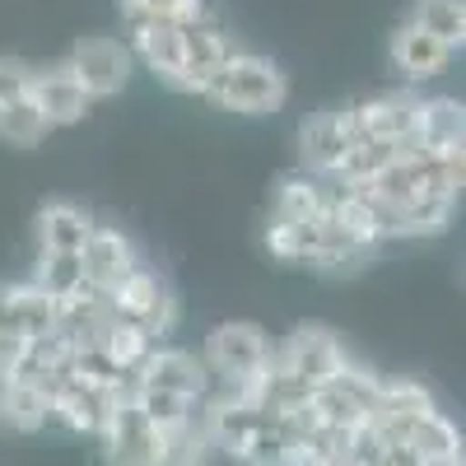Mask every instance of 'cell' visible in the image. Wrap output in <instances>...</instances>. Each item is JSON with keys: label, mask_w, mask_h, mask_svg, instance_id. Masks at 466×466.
Masks as SVG:
<instances>
[{"label": "cell", "mask_w": 466, "mask_h": 466, "mask_svg": "<svg viewBox=\"0 0 466 466\" xmlns=\"http://www.w3.org/2000/svg\"><path fill=\"white\" fill-rule=\"evenodd\" d=\"M266 248L280 261L318 266V270H355L378 252V243L360 238L331 206L308 215V219H270L266 224Z\"/></svg>", "instance_id": "1"}, {"label": "cell", "mask_w": 466, "mask_h": 466, "mask_svg": "<svg viewBox=\"0 0 466 466\" xmlns=\"http://www.w3.org/2000/svg\"><path fill=\"white\" fill-rule=\"evenodd\" d=\"M289 94V80L285 70L270 61V56H257V52H233L215 75L210 85L201 89V98H210L215 107L224 112H248V116H261V112H276Z\"/></svg>", "instance_id": "2"}, {"label": "cell", "mask_w": 466, "mask_h": 466, "mask_svg": "<svg viewBox=\"0 0 466 466\" xmlns=\"http://www.w3.org/2000/svg\"><path fill=\"white\" fill-rule=\"evenodd\" d=\"M270 350H276V345H270V336L257 322H219L206 336L201 364L224 387H252L266 373V364H270Z\"/></svg>", "instance_id": "3"}, {"label": "cell", "mask_w": 466, "mask_h": 466, "mask_svg": "<svg viewBox=\"0 0 466 466\" xmlns=\"http://www.w3.org/2000/svg\"><path fill=\"white\" fill-rule=\"evenodd\" d=\"M103 299H107V313L116 322L140 327L149 340H164L168 327H173V318H177V299H173L168 280L154 276L149 266H136L131 276L116 285L112 294H103Z\"/></svg>", "instance_id": "4"}, {"label": "cell", "mask_w": 466, "mask_h": 466, "mask_svg": "<svg viewBox=\"0 0 466 466\" xmlns=\"http://www.w3.org/2000/svg\"><path fill=\"white\" fill-rule=\"evenodd\" d=\"M378 382L382 378H373L360 364L336 369L322 387L308 392V420L327 424V430H360L373 410V401H378Z\"/></svg>", "instance_id": "5"}, {"label": "cell", "mask_w": 466, "mask_h": 466, "mask_svg": "<svg viewBox=\"0 0 466 466\" xmlns=\"http://www.w3.org/2000/svg\"><path fill=\"white\" fill-rule=\"evenodd\" d=\"M350 355L345 345L327 331V327H299L285 345L270 350V369H276L280 378H289L294 387H303V392H313V387H322L336 369H345Z\"/></svg>", "instance_id": "6"}, {"label": "cell", "mask_w": 466, "mask_h": 466, "mask_svg": "<svg viewBox=\"0 0 466 466\" xmlns=\"http://www.w3.org/2000/svg\"><path fill=\"white\" fill-rule=\"evenodd\" d=\"M75 80L85 85V94L98 98H116L131 85V47L122 37H107V33H89L70 47V56L61 61Z\"/></svg>", "instance_id": "7"}, {"label": "cell", "mask_w": 466, "mask_h": 466, "mask_svg": "<svg viewBox=\"0 0 466 466\" xmlns=\"http://www.w3.org/2000/svg\"><path fill=\"white\" fill-rule=\"evenodd\" d=\"M98 439H103V452L112 466H164V430L127 392L116 397Z\"/></svg>", "instance_id": "8"}, {"label": "cell", "mask_w": 466, "mask_h": 466, "mask_svg": "<svg viewBox=\"0 0 466 466\" xmlns=\"http://www.w3.org/2000/svg\"><path fill=\"white\" fill-rule=\"evenodd\" d=\"M122 392L127 387H107V382H94L85 373L66 369L61 382L47 392V410H52V420H61L75 434H103V424H107V415H112Z\"/></svg>", "instance_id": "9"}, {"label": "cell", "mask_w": 466, "mask_h": 466, "mask_svg": "<svg viewBox=\"0 0 466 466\" xmlns=\"http://www.w3.org/2000/svg\"><path fill=\"white\" fill-rule=\"evenodd\" d=\"M238 52V43H233V33L224 28L219 10L197 19V24H182V75H177V89L187 94H201L210 85V75Z\"/></svg>", "instance_id": "10"}, {"label": "cell", "mask_w": 466, "mask_h": 466, "mask_svg": "<svg viewBox=\"0 0 466 466\" xmlns=\"http://www.w3.org/2000/svg\"><path fill=\"white\" fill-rule=\"evenodd\" d=\"M131 382L140 387H154V392H173L182 401H206L210 392V369L191 355V350H177V345H154L145 364L131 373Z\"/></svg>", "instance_id": "11"}, {"label": "cell", "mask_w": 466, "mask_h": 466, "mask_svg": "<svg viewBox=\"0 0 466 466\" xmlns=\"http://www.w3.org/2000/svg\"><path fill=\"white\" fill-rule=\"evenodd\" d=\"M355 145V122H350V107H331V112H313L299 127V159L308 173L318 177H336L340 159Z\"/></svg>", "instance_id": "12"}, {"label": "cell", "mask_w": 466, "mask_h": 466, "mask_svg": "<svg viewBox=\"0 0 466 466\" xmlns=\"http://www.w3.org/2000/svg\"><path fill=\"white\" fill-rule=\"evenodd\" d=\"M136 266H140V257H136V243L127 238V233H122V228H107V224H94L89 243L80 248L85 285H89L94 294H112Z\"/></svg>", "instance_id": "13"}, {"label": "cell", "mask_w": 466, "mask_h": 466, "mask_svg": "<svg viewBox=\"0 0 466 466\" xmlns=\"http://www.w3.org/2000/svg\"><path fill=\"white\" fill-rule=\"evenodd\" d=\"M415 112H420V98H415V94H373V98H364V103L350 107L355 140L410 145V136H415Z\"/></svg>", "instance_id": "14"}, {"label": "cell", "mask_w": 466, "mask_h": 466, "mask_svg": "<svg viewBox=\"0 0 466 466\" xmlns=\"http://www.w3.org/2000/svg\"><path fill=\"white\" fill-rule=\"evenodd\" d=\"M28 98L37 103V112L47 116V127H75V122H85L94 98L85 94V85L75 80V75L66 66H47V70H33V89Z\"/></svg>", "instance_id": "15"}, {"label": "cell", "mask_w": 466, "mask_h": 466, "mask_svg": "<svg viewBox=\"0 0 466 466\" xmlns=\"http://www.w3.org/2000/svg\"><path fill=\"white\" fill-rule=\"evenodd\" d=\"M131 56H140L159 80H168L177 89V75H182V24L173 19H131Z\"/></svg>", "instance_id": "16"}, {"label": "cell", "mask_w": 466, "mask_h": 466, "mask_svg": "<svg viewBox=\"0 0 466 466\" xmlns=\"http://www.w3.org/2000/svg\"><path fill=\"white\" fill-rule=\"evenodd\" d=\"M387 52H392V66L406 75L410 85H424V80H434V75L452 61V47L439 43L434 33H424L420 24H397L392 28V43H387Z\"/></svg>", "instance_id": "17"}, {"label": "cell", "mask_w": 466, "mask_h": 466, "mask_svg": "<svg viewBox=\"0 0 466 466\" xmlns=\"http://www.w3.org/2000/svg\"><path fill=\"white\" fill-rule=\"evenodd\" d=\"M410 145L434 149V154H461V145H466V112H461V103L457 98H420Z\"/></svg>", "instance_id": "18"}, {"label": "cell", "mask_w": 466, "mask_h": 466, "mask_svg": "<svg viewBox=\"0 0 466 466\" xmlns=\"http://www.w3.org/2000/svg\"><path fill=\"white\" fill-rule=\"evenodd\" d=\"M94 233V215L75 201H47L37 210V252H80Z\"/></svg>", "instance_id": "19"}, {"label": "cell", "mask_w": 466, "mask_h": 466, "mask_svg": "<svg viewBox=\"0 0 466 466\" xmlns=\"http://www.w3.org/2000/svg\"><path fill=\"white\" fill-rule=\"evenodd\" d=\"M47 420L52 410H47L43 387H33L28 378H15V373H0V424H10L19 434H37Z\"/></svg>", "instance_id": "20"}, {"label": "cell", "mask_w": 466, "mask_h": 466, "mask_svg": "<svg viewBox=\"0 0 466 466\" xmlns=\"http://www.w3.org/2000/svg\"><path fill=\"white\" fill-rule=\"evenodd\" d=\"M331 206V177H318V173H289L276 197H270V219H308Z\"/></svg>", "instance_id": "21"}, {"label": "cell", "mask_w": 466, "mask_h": 466, "mask_svg": "<svg viewBox=\"0 0 466 466\" xmlns=\"http://www.w3.org/2000/svg\"><path fill=\"white\" fill-rule=\"evenodd\" d=\"M52 136L47 127V116L37 112V103L24 94V98H10V103H0V140L15 145V149H33V145H43Z\"/></svg>", "instance_id": "22"}, {"label": "cell", "mask_w": 466, "mask_h": 466, "mask_svg": "<svg viewBox=\"0 0 466 466\" xmlns=\"http://www.w3.org/2000/svg\"><path fill=\"white\" fill-rule=\"evenodd\" d=\"M33 285L52 294L56 303L89 289L85 285V270H80V252H37V270H33Z\"/></svg>", "instance_id": "23"}, {"label": "cell", "mask_w": 466, "mask_h": 466, "mask_svg": "<svg viewBox=\"0 0 466 466\" xmlns=\"http://www.w3.org/2000/svg\"><path fill=\"white\" fill-rule=\"evenodd\" d=\"M410 24H420L424 33H434L439 43H448L457 52L466 37V0H415Z\"/></svg>", "instance_id": "24"}, {"label": "cell", "mask_w": 466, "mask_h": 466, "mask_svg": "<svg viewBox=\"0 0 466 466\" xmlns=\"http://www.w3.org/2000/svg\"><path fill=\"white\" fill-rule=\"evenodd\" d=\"M28 350V327L19 313V289L0 280V373H10Z\"/></svg>", "instance_id": "25"}, {"label": "cell", "mask_w": 466, "mask_h": 466, "mask_svg": "<svg viewBox=\"0 0 466 466\" xmlns=\"http://www.w3.org/2000/svg\"><path fill=\"white\" fill-rule=\"evenodd\" d=\"M215 15V0H122V19H173V24H197Z\"/></svg>", "instance_id": "26"}, {"label": "cell", "mask_w": 466, "mask_h": 466, "mask_svg": "<svg viewBox=\"0 0 466 466\" xmlns=\"http://www.w3.org/2000/svg\"><path fill=\"white\" fill-rule=\"evenodd\" d=\"M33 70L24 56H10V52H0V103H10V98H24L33 89Z\"/></svg>", "instance_id": "27"}, {"label": "cell", "mask_w": 466, "mask_h": 466, "mask_svg": "<svg viewBox=\"0 0 466 466\" xmlns=\"http://www.w3.org/2000/svg\"><path fill=\"white\" fill-rule=\"evenodd\" d=\"M303 466H350V448H322V452H303Z\"/></svg>", "instance_id": "28"}]
</instances>
